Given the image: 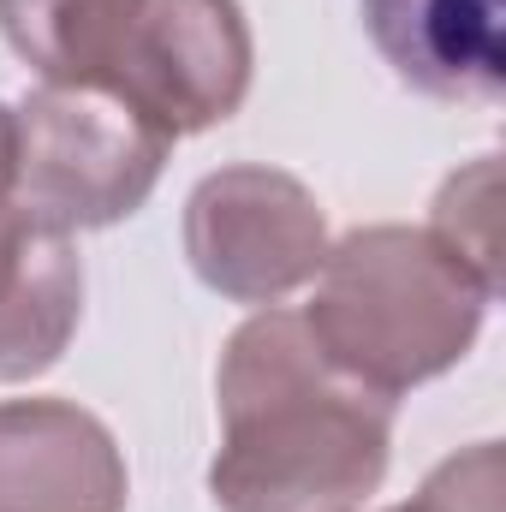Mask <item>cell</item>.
<instances>
[{
	"instance_id": "obj_1",
	"label": "cell",
	"mask_w": 506,
	"mask_h": 512,
	"mask_svg": "<svg viewBox=\"0 0 506 512\" xmlns=\"http://www.w3.org/2000/svg\"><path fill=\"white\" fill-rule=\"evenodd\" d=\"M221 453L209 495L221 512H352L393 459V399L346 376L292 310L233 328L215 376Z\"/></svg>"
},
{
	"instance_id": "obj_2",
	"label": "cell",
	"mask_w": 506,
	"mask_h": 512,
	"mask_svg": "<svg viewBox=\"0 0 506 512\" xmlns=\"http://www.w3.org/2000/svg\"><path fill=\"white\" fill-rule=\"evenodd\" d=\"M489 304L495 292L429 227H358L328 245L304 322L346 376L399 399L477 346Z\"/></svg>"
},
{
	"instance_id": "obj_3",
	"label": "cell",
	"mask_w": 506,
	"mask_h": 512,
	"mask_svg": "<svg viewBox=\"0 0 506 512\" xmlns=\"http://www.w3.org/2000/svg\"><path fill=\"white\" fill-rule=\"evenodd\" d=\"M173 155V137L131 102L90 84H42L12 108V203L60 233H96L137 215Z\"/></svg>"
},
{
	"instance_id": "obj_4",
	"label": "cell",
	"mask_w": 506,
	"mask_h": 512,
	"mask_svg": "<svg viewBox=\"0 0 506 512\" xmlns=\"http://www.w3.org/2000/svg\"><path fill=\"white\" fill-rule=\"evenodd\" d=\"M185 256L209 292L268 310L316 280L328 256V215L304 179L239 161L197 179L185 197Z\"/></svg>"
},
{
	"instance_id": "obj_5",
	"label": "cell",
	"mask_w": 506,
	"mask_h": 512,
	"mask_svg": "<svg viewBox=\"0 0 506 512\" xmlns=\"http://www.w3.org/2000/svg\"><path fill=\"white\" fill-rule=\"evenodd\" d=\"M251 72L256 42L239 0H137L102 90L179 143L233 120Z\"/></svg>"
},
{
	"instance_id": "obj_6",
	"label": "cell",
	"mask_w": 506,
	"mask_h": 512,
	"mask_svg": "<svg viewBox=\"0 0 506 512\" xmlns=\"http://www.w3.org/2000/svg\"><path fill=\"white\" fill-rule=\"evenodd\" d=\"M114 429L72 399H0V512H126Z\"/></svg>"
},
{
	"instance_id": "obj_7",
	"label": "cell",
	"mask_w": 506,
	"mask_h": 512,
	"mask_svg": "<svg viewBox=\"0 0 506 512\" xmlns=\"http://www.w3.org/2000/svg\"><path fill=\"white\" fill-rule=\"evenodd\" d=\"M364 30L399 84L435 102H501L506 0H364Z\"/></svg>"
},
{
	"instance_id": "obj_8",
	"label": "cell",
	"mask_w": 506,
	"mask_h": 512,
	"mask_svg": "<svg viewBox=\"0 0 506 512\" xmlns=\"http://www.w3.org/2000/svg\"><path fill=\"white\" fill-rule=\"evenodd\" d=\"M84 322V262L72 233L0 203V387L48 376Z\"/></svg>"
},
{
	"instance_id": "obj_9",
	"label": "cell",
	"mask_w": 506,
	"mask_h": 512,
	"mask_svg": "<svg viewBox=\"0 0 506 512\" xmlns=\"http://www.w3.org/2000/svg\"><path fill=\"white\" fill-rule=\"evenodd\" d=\"M137 0H0L6 48L42 84H108Z\"/></svg>"
},
{
	"instance_id": "obj_10",
	"label": "cell",
	"mask_w": 506,
	"mask_h": 512,
	"mask_svg": "<svg viewBox=\"0 0 506 512\" xmlns=\"http://www.w3.org/2000/svg\"><path fill=\"white\" fill-rule=\"evenodd\" d=\"M429 233L501 298V161L495 155H477L435 191Z\"/></svg>"
},
{
	"instance_id": "obj_11",
	"label": "cell",
	"mask_w": 506,
	"mask_h": 512,
	"mask_svg": "<svg viewBox=\"0 0 506 512\" xmlns=\"http://www.w3.org/2000/svg\"><path fill=\"white\" fill-rule=\"evenodd\" d=\"M501 495H506L501 441H477V447L441 459L399 512H501Z\"/></svg>"
},
{
	"instance_id": "obj_12",
	"label": "cell",
	"mask_w": 506,
	"mask_h": 512,
	"mask_svg": "<svg viewBox=\"0 0 506 512\" xmlns=\"http://www.w3.org/2000/svg\"><path fill=\"white\" fill-rule=\"evenodd\" d=\"M0 203H12V108L0 102Z\"/></svg>"
}]
</instances>
